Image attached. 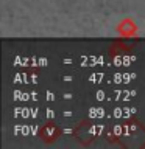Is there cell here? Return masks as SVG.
Masks as SVG:
<instances>
[]
</instances>
